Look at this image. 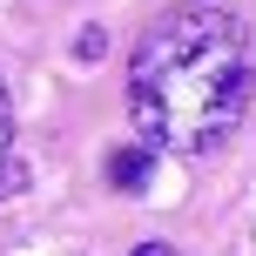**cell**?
I'll return each instance as SVG.
<instances>
[{
    "label": "cell",
    "instance_id": "cell-6",
    "mask_svg": "<svg viewBox=\"0 0 256 256\" xmlns=\"http://www.w3.org/2000/svg\"><path fill=\"white\" fill-rule=\"evenodd\" d=\"M135 256H176V250H168V243H142Z\"/></svg>",
    "mask_w": 256,
    "mask_h": 256
},
{
    "label": "cell",
    "instance_id": "cell-3",
    "mask_svg": "<svg viewBox=\"0 0 256 256\" xmlns=\"http://www.w3.org/2000/svg\"><path fill=\"white\" fill-rule=\"evenodd\" d=\"M7 148H14V94L0 81V162H7Z\"/></svg>",
    "mask_w": 256,
    "mask_h": 256
},
{
    "label": "cell",
    "instance_id": "cell-5",
    "mask_svg": "<svg viewBox=\"0 0 256 256\" xmlns=\"http://www.w3.org/2000/svg\"><path fill=\"white\" fill-rule=\"evenodd\" d=\"M7 189H27V168L14 162V155H7V162H0V196H7Z\"/></svg>",
    "mask_w": 256,
    "mask_h": 256
},
{
    "label": "cell",
    "instance_id": "cell-2",
    "mask_svg": "<svg viewBox=\"0 0 256 256\" xmlns=\"http://www.w3.org/2000/svg\"><path fill=\"white\" fill-rule=\"evenodd\" d=\"M108 182H115V189H148V148H115L108 155Z\"/></svg>",
    "mask_w": 256,
    "mask_h": 256
},
{
    "label": "cell",
    "instance_id": "cell-4",
    "mask_svg": "<svg viewBox=\"0 0 256 256\" xmlns=\"http://www.w3.org/2000/svg\"><path fill=\"white\" fill-rule=\"evenodd\" d=\"M102 48H108V34H102V27H81V40H74V54H81V61H102Z\"/></svg>",
    "mask_w": 256,
    "mask_h": 256
},
{
    "label": "cell",
    "instance_id": "cell-1",
    "mask_svg": "<svg viewBox=\"0 0 256 256\" xmlns=\"http://www.w3.org/2000/svg\"><path fill=\"white\" fill-rule=\"evenodd\" d=\"M250 88H256V61L243 27L209 7L155 20L128 61V115L148 148H176V155L222 148L236 122L250 115Z\"/></svg>",
    "mask_w": 256,
    "mask_h": 256
}]
</instances>
